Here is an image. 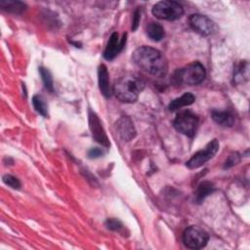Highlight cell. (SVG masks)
Wrapping results in <instances>:
<instances>
[{"mask_svg":"<svg viewBox=\"0 0 250 250\" xmlns=\"http://www.w3.org/2000/svg\"><path fill=\"white\" fill-rule=\"evenodd\" d=\"M145 83L135 75H126L117 80L113 86L114 96L122 103H135L144 90Z\"/></svg>","mask_w":250,"mask_h":250,"instance_id":"7a4b0ae2","label":"cell"},{"mask_svg":"<svg viewBox=\"0 0 250 250\" xmlns=\"http://www.w3.org/2000/svg\"><path fill=\"white\" fill-rule=\"evenodd\" d=\"M212 119L219 125L230 127L234 123V116L228 110H213L211 113Z\"/></svg>","mask_w":250,"mask_h":250,"instance_id":"4fadbf2b","label":"cell"},{"mask_svg":"<svg viewBox=\"0 0 250 250\" xmlns=\"http://www.w3.org/2000/svg\"><path fill=\"white\" fill-rule=\"evenodd\" d=\"M0 7L3 10H5L9 13H13V14H21L26 9V5L23 2L10 1V0L1 1L0 2Z\"/></svg>","mask_w":250,"mask_h":250,"instance_id":"e0dca14e","label":"cell"},{"mask_svg":"<svg viewBox=\"0 0 250 250\" xmlns=\"http://www.w3.org/2000/svg\"><path fill=\"white\" fill-rule=\"evenodd\" d=\"M219 150V142L217 139L212 140L210 143L207 144V146L195 152L187 162L186 165L188 169H196L201 167L204 163H206L208 160L214 157V155Z\"/></svg>","mask_w":250,"mask_h":250,"instance_id":"52a82bcc","label":"cell"},{"mask_svg":"<svg viewBox=\"0 0 250 250\" xmlns=\"http://www.w3.org/2000/svg\"><path fill=\"white\" fill-rule=\"evenodd\" d=\"M240 161V156L237 152H233L231 153L226 160L225 164H224V169H229L234 165H236L238 162Z\"/></svg>","mask_w":250,"mask_h":250,"instance_id":"7402d4cb","label":"cell"},{"mask_svg":"<svg viewBox=\"0 0 250 250\" xmlns=\"http://www.w3.org/2000/svg\"><path fill=\"white\" fill-rule=\"evenodd\" d=\"M115 127L120 138L125 142H129L136 137L137 132L134 123L128 116H121L116 121Z\"/></svg>","mask_w":250,"mask_h":250,"instance_id":"8fae6325","label":"cell"},{"mask_svg":"<svg viewBox=\"0 0 250 250\" xmlns=\"http://www.w3.org/2000/svg\"><path fill=\"white\" fill-rule=\"evenodd\" d=\"M206 76V70L199 62H191L184 68L178 69L173 76L177 83L186 85L200 84Z\"/></svg>","mask_w":250,"mask_h":250,"instance_id":"3957f363","label":"cell"},{"mask_svg":"<svg viewBox=\"0 0 250 250\" xmlns=\"http://www.w3.org/2000/svg\"><path fill=\"white\" fill-rule=\"evenodd\" d=\"M146 31L147 36L152 41H155V42L160 41L165 35V31H164L163 26L161 24L157 23V22H154V21H151L146 25Z\"/></svg>","mask_w":250,"mask_h":250,"instance_id":"9a60e30c","label":"cell"},{"mask_svg":"<svg viewBox=\"0 0 250 250\" xmlns=\"http://www.w3.org/2000/svg\"><path fill=\"white\" fill-rule=\"evenodd\" d=\"M105 225L111 230H120L123 228L122 223L114 218H108L105 222Z\"/></svg>","mask_w":250,"mask_h":250,"instance_id":"603a6c76","label":"cell"},{"mask_svg":"<svg viewBox=\"0 0 250 250\" xmlns=\"http://www.w3.org/2000/svg\"><path fill=\"white\" fill-rule=\"evenodd\" d=\"M88 116H89V128L92 133L93 139L100 145H102L105 147H108L110 146V143L105 134L104 127L102 126V122H101L99 116L97 115L96 112H94L91 109L89 110Z\"/></svg>","mask_w":250,"mask_h":250,"instance_id":"ba28073f","label":"cell"},{"mask_svg":"<svg viewBox=\"0 0 250 250\" xmlns=\"http://www.w3.org/2000/svg\"><path fill=\"white\" fill-rule=\"evenodd\" d=\"M39 71H40L42 81H43L46 89L52 92L54 90V84H53V78H52V75H51L50 71L45 67H40Z\"/></svg>","mask_w":250,"mask_h":250,"instance_id":"ffe728a7","label":"cell"},{"mask_svg":"<svg viewBox=\"0 0 250 250\" xmlns=\"http://www.w3.org/2000/svg\"><path fill=\"white\" fill-rule=\"evenodd\" d=\"M3 182L5 185L9 186L10 188H14V189H19L21 188V182L18 178H16L15 176L13 175H10V174H6L3 176L2 178Z\"/></svg>","mask_w":250,"mask_h":250,"instance_id":"44dd1931","label":"cell"},{"mask_svg":"<svg viewBox=\"0 0 250 250\" xmlns=\"http://www.w3.org/2000/svg\"><path fill=\"white\" fill-rule=\"evenodd\" d=\"M98 80H99V88L101 93L105 97L109 98L110 96V88H109V76L107 68L104 64H100L98 69Z\"/></svg>","mask_w":250,"mask_h":250,"instance_id":"7c38bea8","label":"cell"},{"mask_svg":"<svg viewBox=\"0 0 250 250\" xmlns=\"http://www.w3.org/2000/svg\"><path fill=\"white\" fill-rule=\"evenodd\" d=\"M140 20H141V11L140 9H136V11L133 14V21H132V30L135 31L140 23Z\"/></svg>","mask_w":250,"mask_h":250,"instance_id":"cb8c5ba5","label":"cell"},{"mask_svg":"<svg viewBox=\"0 0 250 250\" xmlns=\"http://www.w3.org/2000/svg\"><path fill=\"white\" fill-rule=\"evenodd\" d=\"M32 104L34 108L36 109V111L41 114L42 116H48V106L47 104L45 102V100L43 99V97L39 96V95H35L32 98Z\"/></svg>","mask_w":250,"mask_h":250,"instance_id":"ac0fdd59","label":"cell"},{"mask_svg":"<svg viewBox=\"0 0 250 250\" xmlns=\"http://www.w3.org/2000/svg\"><path fill=\"white\" fill-rule=\"evenodd\" d=\"M247 69H248V64L246 62H241L239 65L236 67L234 74H233V79L236 83L242 82L243 78L247 79Z\"/></svg>","mask_w":250,"mask_h":250,"instance_id":"d6986e66","label":"cell"},{"mask_svg":"<svg viewBox=\"0 0 250 250\" xmlns=\"http://www.w3.org/2000/svg\"><path fill=\"white\" fill-rule=\"evenodd\" d=\"M104 153V151L99 147H94V148H91L88 152V156L90 158H97V157H100V156H103Z\"/></svg>","mask_w":250,"mask_h":250,"instance_id":"d4e9b609","label":"cell"},{"mask_svg":"<svg viewBox=\"0 0 250 250\" xmlns=\"http://www.w3.org/2000/svg\"><path fill=\"white\" fill-rule=\"evenodd\" d=\"M189 24L195 32L203 36L210 35L215 30L214 21L207 16L201 14H192L189 17Z\"/></svg>","mask_w":250,"mask_h":250,"instance_id":"9c48e42d","label":"cell"},{"mask_svg":"<svg viewBox=\"0 0 250 250\" xmlns=\"http://www.w3.org/2000/svg\"><path fill=\"white\" fill-rule=\"evenodd\" d=\"M126 37L127 34H123L122 38L119 39V35L117 32H113L106 44L105 50L104 52V57L107 61H112L124 48L126 43Z\"/></svg>","mask_w":250,"mask_h":250,"instance_id":"30bf717a","label":"cell"},{"mask_svg":"<svg viewBox=\"0 0 250 250\" xmlns=\"http://www.w3.org/2000/svg\"><path fill=\"white\" fill-rule=\"evenodd\" d=\"M132 59L142 70L156 77L164 76L168 70V62L164 55L149 46L137 48L132 55Z\"/></svg>","mask_w":250,"mask_h":250,"instance_id":"6da1fadb","label":"cell"},{"mask_svg":"<svg viewBox=\"0 0 250 250\" xmlns=\"http://www.w3.org/2000/svg\"><path fill=\"white\" fill-rule=\"evenodd\" d=\"M209 240L208 233L197 226L187 228L183 233V242L189 249H201Z\"/></svg>","mask_w":250,"mask_h":250,"instance_id":"8992f818","label":"cell"},{"mask_svg":"<svg viewBox=\"0 0 250 250\" xmlns=\"http://www.w3.org/2000/svg\"><path fill=\"white\" fill-rule=\"evenodd\" d=\"M194 101H195V97L191 93H185L180 98L173 100L169 104V109L171 111H176L178 109H181L184 106L192 104Z\"/></svg>","mask_w":250,"mask_h":250,"instance_id":"5bb4252c","label":"cell"},{"mask_svg":"<svg viewBox=\"0 0 250 250\" xmlns=\"http://www.w3.org/2000/svg\"><path fill=\"white\" fill-rule=\"evenodd\" d=\"M152 14L155 18L165 21H175L184 15L183 6L172 0H164L157 2L152 7Z\"/></svg>","mask_w":250,"mask_h":250,"instance_id":"277c9868","label":"cell"},{"mask_svg":"<svg viewBox=\"0 0 250 250\" xmlns=\"http://www.w3.org/2000/svg\"><path fill=\"white\" fill-rule=\"evenodd\" d=\"M198 125V117L191 110L186 109L177 113L174 120V127L180 133L192 138Z\"/></svg>","mask_w":250,"mask_h":250,"instance_id":"5b68a950","label":"cell"},{"mask_svg":"<svg viewBox=\"0 0 250 250\" xmlns=\"http://www.w3.org/2000/svg\"><path fill=\"white\" fill-rule=\"evenodd\" d=\"M214 186L212 183L208 182V181H204L202 183H200L196 188L195 191V201L200 203L201 201L204 200V198L206 196H208L210 193H212L214 191Z\"/></svg>","mask_w":250,"mask_h":250,"instance_id":"2e32d148","label":"cell"}]
</instances>
